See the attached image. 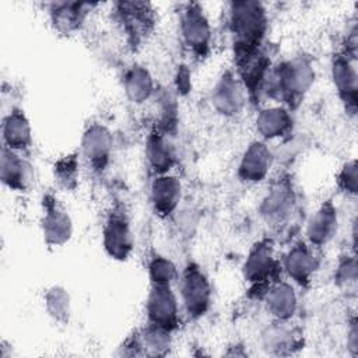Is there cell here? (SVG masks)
Wrapping results in <instances>:
<instances>
[{"label":"cell","mask_w":358,"mask_h":358,"mask_svg":"<svg viewBox=\"0 0 358 358\" xmlns=\"http://www.w3.org/2000/svg\"><path fill=\"white\" fill-rule=\"evenodd\" d=\"M268 15L263 3L253 0L228 4V31L232 42L234 64L264 48Z\"/></svg>","instance_id":"cell-1"},{"label":"cell","mask_w":358,"mask_h":358,"mask_svg":"<svg viewBox=\"0 0 358 358\" xmlns=\"http://www.w3.org/2000/svg\"><path fill=\"white\" fill-rule=\"evenodd\" d=\"M313 83L315 69L312 59L298 55L271 66L263 92L292 110L299 106Z\"/></svg>","instance_id":"cell-2"},{"label":"cell","mask_w":358,"mask_h":358,"mask_svg":"<svg viewBox=\"0 0 358 358\" xmlns=\"http://www.w3.org/2000/svg\"><path fill=\"white\" fill-rule=\"evenodd\" d=\"M281 262L275 256L274 241L263 238L252 245L242 266L245 281L250 285V292L257 298H263L266 289L281 274Z\"/></svg>","instance_id":"cell-3"},{"label":"cell","mask_w":358,"mask_h":358,"mask_svg":"<svg viewBox=\"0 0 358 358\" xmlns=\"http://www.w3.org/2000/svg\"><path fill=\"white\" fill-rule=\"evenodd\" d=\"M179 296L183 312L189 320L203 317L211 306L213 287L204 270L194 262H189L179 273Z\"/></svg>","instance_id":"cell-4"},{"label":"cell","mask_w":358,"mask_h":358,"mask_svg":"<svg viewBox=\"0 0 358 358\" xmlns=\"http://www.w3.org/2000/svg\"><path fill=\"white\" fill-rule=\"evenodd\" d=\"M179 35L183 46L196 60L208 56L213 43V28L200 3H186L179 13Z\"/></svg>","instance_id":"cell-5"},{"label":"cell","mask_w":358,"mask_h":358,"mask_svg":"<svg viewBox=\"0 0 358 358\" xmlns=\"http://www.w3.org/2000/svg\"><path fill=\"white\" fill-rule=\"evenodd\" d=\"M298 206V194L289 175H280L263 197L259 213L274 228L285 227Z\"/></svg>","instance_id":"cell-6"},{"label":"cell","mask_w":358,"mask_h":358,"mask_svg":"<svg viewBox=\"0 0 358 358\" xmlns=\"http://www.w3.org/2000/svg\"><path fill=\"white\" fill-rule=\"evenodd\" d=\"M105 253L117 262H126L134 249V235L124 207L115 206L108 213L102 227Z\"/></svg>","instance_id":"cell-7"},{"label":"cell","mask_w":358,"mask_h":358,"mask_svg":"<svg viewBox=\"0 0 358 358\" xmlns=\"http://www.w3.org/2000/svg\"><path fill=\"white\" fill-rule=\"evenodd\" d=\"M115 15L129 43L138 46L151 35L155 28V10L147 1H117Z\"/></svg>","instance_id":"cell-8"},{"label":"cell","mask_w":358,"mask_h":358,"mask_svg":"<svg viewBox=\"0 0 358 358\" xmlns=\"http://www.w3.org/2000/svg\"><path fill=\"white\" fill-rule=\"evenodd\" d=\"M147 323L173 333L180 324V303L172 285H150L145 299Z\"/></svg>","instance_id":"cell-9"},{"label":"cell","mask_w":358,"mask_h":358,"mask_svg":"<svg viewBox=\"0 0 358 358\" xmlns=\"http://www.w3.org/2000/svg\"><path fill=\"white\" fill-rule=\"evenodd\" d=\"M112 151L113 137L110 130L99 122L88 124L81 136L80 155L94 173L102 175L108 169Z\"/></svg>","instance_id":"cell-10"},{"label":"cell","mask_w":358,"mask_h":358,"mask_svg":"<svg viewBox=\"0 0 358 358\" xmlns=\"http://www.w3.org/2000/svg\"><path fill=\"white\" fill-rule=\"evenodd\" d=\"M357 55H351L344 49L334 53L331 57V80L336 92L344 105V109L351 116L357 113L358 105V74Z\"/></svg>","instance_id":"cell-11"},{"label":"cell","mask_w":358,"mask_h":358,"mask_svg":"<svg viewBox=\"0 0 358 358\" xmlns=\"http://www.w3.org/2000/svg\"><path fill=\"white\" fill-rule=\"evenodd\" d=\"M41 228L45 243L48 246H63L71 239L73 221L69 211L52 193L42 197V218Z\"/></svg>","instance_id":"cell-12"},{"label":"cell","mask_w":358,"mask_h":358,"mask_svg":"<svg viewBox=\"0 0 358 358\" xmlns=\"http://www.w3.org/2000/svg\"><path fill=\"white\" fill-rule=\"evenodd\" d=\"M317 248L309 245L306 241H298L284 253L281 270L292 281L294 285L308 288L319 268Z\"/></svg>","instance_id":"cell-13"},{"label":"cell","mask_w":358,"mask_h":358,"mask_svg":"<svg viewBox=\"0 0 358 358\" xmlns=\"http://www.w3.org/2000/svg\"><path fill=\"white\" fill-rule=\"evenodd\" d=\"M213 108L224 117L238 116L246 105V91L235 70H225L211 88Z\"/></svg>","instance_id":"cell-14"},{"label":"cell","mask_w":358,"mask_h":358,"mask_svg":"<svg viewBox=\"0 0 358 358\" xmlns=\"http://www.w3.org/2000/svg\"><path fill=\"white\" fill-rule=\"evenodd\" d=\"M274 162V155L267 141L253 140L245 148L241 161L238 164L236 175L245 183H260L263 182Z\"/></svg>","instance_id":"cell-15"},{"label":"cell","mask_w":358,"mask_h":358,"mask_svg":"<svg viewBox=\"0 0 358 358\" xmlns=\"http://www.w3.org/2000/svg\"><path fill=\"white\" fill-rule=\"evenodd\" d=\"M182 182L172 173L157 175L150 185V203L159 218H169L175 214L182 200Z\"/></svg>","instance_id":"cell-16"},{"label":"cell","mask_w":358,"mask_h":358,"mask_svg":"<svg viewBox=\"0 0 358 358\" xmlns=\"http://www.w3.org/2000/svg\"><path fill=\"white\" fill-rule=\"evenodd\" d=\"M3 148L27 154L34 144L32 126L21 108H11L1 122Z\"/></svg>","instance_id":"cell-17"},{"label":"cell","mask_w":358,"mask_h":358,"mask_svg":"<svg viewBox=\"0 0 358 358\" xmlns=\"http://www.w3.org/2000/svg\"><path fill=\"white\" fill-rule=\"evenodd\" d=\"M338 229V211L331 200H324L306 222V242L317 249L326 246Z\"/></svg>","instance_id":"cell-18"},{"label":"cell","mask_w":358,"mask_h":358,"mask_svg":"<svg viewBox=\"0 0 358 358\" xmlns=\"http://www.w3.org/2000/svg\"><path fill=\"white\" fill-rule=\"evenodd\" d=\"M267 313L274 322H289L298 310V295L292 282L287 280L274 281L263 298Z\"/></svg>","instance_id":"cell-19"},{"label":"cell","mask_w":358,"mask_h":358,"mask_svg":"<svg viewBox=\"0 0 358 358\" xmlns=\"http://www.w3.org/2000/svg\"><path fill=\"white\" fill-rule=\"evenodd\" d=\"M96 4L83 1H55L48 6V14L55 31L71 35L81 29L90 11Z\"/></svg>","instance_id":"cell-20"},{"label":"cell","mask_w":358,"mask_h":358,"mask_svg":"<svg viewBox=\"0 0 358 358\" xmlns=\"http://www.w3.org/2000/svg\"><path fill=\"white\" fill-rule=\"evenodd\" d=\"M0 179L13 192H27L32 183V165L25 158V154L1 147Z\"/></svg>","instance_id":"cell-21"},{"label":"cell","mask_w":358,"mask_h":358,"mask_svg":"<svg viewBox=\"0 0 358 358\" xmlns=\"http://www.w3.org/2000/svg\"><path fill=\"white\" fill-rule=\"evenodd\" d=\"M256 131L263 141L284 138L294 129V117L291 109L284 105H271L259 110L255 120Z\"/></svg>","instance_id":"cell-22"},{"label":"cell","mask_w":358,"mask_h":358,"mask_svg":"<svg viewBox=\"0 0 358 358\" xmlns=\"http://www.w3.org/2000/svg\"><path fill=\"white\" fill-rule=\"evenodd\" d=\"M145 162L154 176L171 173L176 164V151L165 130L154 129L148 134L145 140Z\"/></svg>","instance_id":"cell-23"},{"label":"cell","mask_w":358,"mask_h":358,"mask_svg":"<svg viewBox=\"0 0 358 358\" xmlns=\"http://www.w3.org/2000/svg\"><path fill=\"white\" fill-rule=\"evenodd\" d=\"M262 338L264 350L273 355H289L303 345L302 333L289 327L288 322H274L263 331Z\"/></svg>","instance_id":"cell-24"},{"label":"cell","mask_w":358,"mask_h":358,"mask_svg":"<svg viewBox=\"0 0 358 358\" xmlns=\"http://www.w3.org/2000/svg\"><path fill=\"white\" fill-rule=\"evenodd\" d=\"M123 91L129 102L141 105L154 94V78L150 70L141 64L130 66L122 78Z\"/></svg>","instance_id":"cell-25"},{"label":"cell","mask_w":358,"mask_h":358,"mask_svg":"<svg viewBox=\"0 0 358 358\" xmlns=\"http://www.w3.org/2000/svg\"><path fill=\"white\" fill-rule=\"evenodd\" d=\"M140 354L150 357H159L168 354L172 345V333L152 324H145L137 331Z\"/></svg>","instance_id":"cell-26"},{"label":"cell","mask_w":358,"mask_h":358,"mask_svg":"<svg viewBox=\"0 0 358 358\" xmlns=\"http://www.w3.org/2000/svg\"><path fill=\"white\" fill-rule=\"evenodd\" d=\"M43 303L48 315L60 324H67L71 316V298L62 285H52L43 295Z\"/></svg>","instance_id":"cell-27"},{"label":"cell","mask_w":358,"mask_h":358,"mask_svg":"<svg viewBox=\"0 0 358 358\" xmlns=\"http://www.w3.org/2000/svg\"><path fill=\"white\" fill-rule=\"evenodd\" d=\"M147 274L150 284L155 285H172L179 278V270L176 264L166 256L152 253L147 263Z\"/></svg>","instance_id":"cell-28"},{"label":"cell","mask_w":358,"mask_h":358,"mask_svg":"<svg viewBox=\"0 0 358 358\" xmlns=\"http://www.w3.org/2000/svg\"><path fill=\"white\" fill-rule=\"evenodd\" d=\"M78 155L69 154L57 159L55 162V178L57 179L59 185L71 190L77 186V176H78Z\"/></svg>","instance_id":"cell-29"},{"label":"cell","mask_w":358,"mask_h":358,"mask_svg":"<svg viewBox=\"0 0 358 358\" xmlns=\"http://www.w3.org/2000/svg\"><path fill=\"white\" fill-rule=\"evenodd\" d=\"M334 282L340 289H354L357 285V259L355 255H341L334 271Z\"/></svg>","instance_id":"cell-30"},{"label":"cell","mask_w":358,"mask_h":358,"mask_svg":"<svg viewBox=\"0 0 358 358\" xmlns=\"http://www.w3.org/2000/svg\"><path fill=\"white\" fill-rule=\"evenodd\" d=\"M337 187L347 196H357L358 193V166L357 161H347L337 173Z\"/></svg>","instance_id":"cell-31"}]
</instances>
